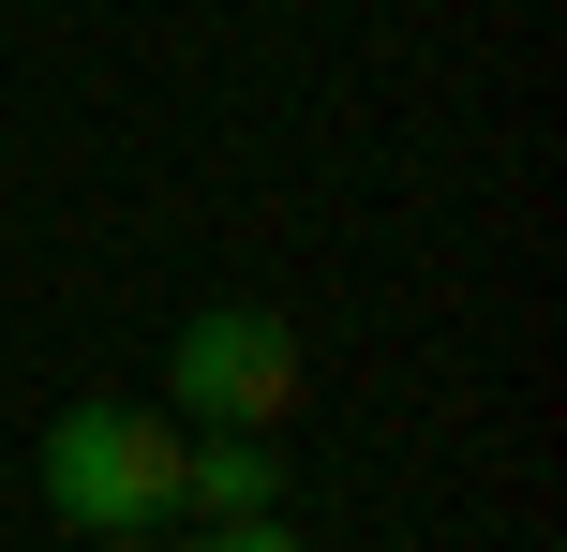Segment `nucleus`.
Instances as JSON below:
<instances>
[{
  "label": "nucleus",
  "mask_w": 567,
  "mask_h": 552,
  "mask_svg": "<svg viewBox=\"0 0 567 552\" xmlns=\"http://www.w3.org/2000/svg\"><path fill=\"white\" fill-rule=\"evenodd\" d=\"M45 523H75V538L179 523V418H150V404H60L45 418Z\"/></svg>",
  "instance_id": "nucleus-1"
},
{
  "label": "nucleus",
  "mask_w": 567,
  "mask_h": 552,
  "mask_svg": "<svg viewBox=\"0 0 567 552\" xmlns=\"http://www.w3.org/2000/svg\"><path fill=\"white\" fill-rule=\"evenodd\" d=\"M165 404H179V418H239V434H269V418L299 404V329H284L269 299H209V314L165 344Z\"/></svg>",
  "instance_id": "nucleus-2"
},
{
  "label": "nucleus",
  "mask_w": 567,
  "mask_h": 552,
  "mask_svg": "<svg viewBox=\"0 0 567 552\" xmlns=\"http://www.w3.org/2000/svg\"><path fill=\"white\" fill-rule=\"evenodd\" d=\"M179 508H195V523L284 508V464H269V434H239V418H195V434H179Z\"/></svg>",
  "instance_id": "nucleus-3"
},
{
  "label": "nucleus",
  "mask_w": 567,
  "mask_h": 552,
  "mask_svg": "<svg viewBox=\"0 0 567 552\" xmlns=\"http://www.w3.org/2000/svg\"><path fill=\"white\" fill-rule=\"evenodd\" d=\"M195 552H299V523H269V508H239V523H195Z\"/></svg>",
  "instance_id": "nucleus-4"
},
{
  "label": "nucleus",
  "mask_w": 567,
  "mask_h": 552,
  "mask_svg": "<svg viewBox=\"0 0 567 552\" xmlns=\"http://www.w3.org/2000/svg\"><path fill=\"white\" fill-rule=\"evenodd\" d=\"M75 552H150V538H75Z\"/></svg>",
  "instance_id": "nucleus-5"
}]
</instances>
